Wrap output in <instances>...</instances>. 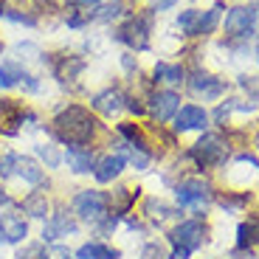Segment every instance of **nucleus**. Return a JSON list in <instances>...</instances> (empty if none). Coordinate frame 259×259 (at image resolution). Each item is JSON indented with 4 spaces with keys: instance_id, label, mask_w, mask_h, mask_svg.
<instances>
[{
    "instance_id": "nucleus-14",
    "label": "nucleus",
    "mask_w": 259,
    "mask_h": 259,
    "mask_svg": "<svg viewBox=\"0 0 259 259\" xmlns=\"http://www.w3.org/2000/svg\"><path fill=\"white\" fill-rule=\"evenodd\" d=\"M62 161L68 163V169H71L73 175H91L93 166H96V155L88 147H65Z\"/></svg>"
},
{
    "instance_id": "nucleus-20",
    "label": "nucleus",
    "mask_w": 259,
    "mask_h": 259,
    "mask_svg": "<svg viewBox=\"0 0 259 259\" xmlns=\"http://www.w3.org/2000/svg\"><path fill=\"white\" fill-rule=\"evenodd\" d=\"M76 259H118V251L102 240H91L76 248Z\"/></svg>"
},
{
    "instance_id": "nucleus-2",
    "label": "nucleus",
    "mask_w": 259,
    "mask_h": 259,
    "mask_svg": "<svg viewBox=\"0 0 259 259\" xmlns=\"http://www.w3.org/2000/svg\"><path fill=\"white\" fill-rule=\"evenodd\" d=\"M152 26H155V12H133L121 26L116 28V39L124 42L133 51H147L149 48V37H152Z\"/></svg>"
},
{
    "instance_id": "nucleus-9",
    "label": "nucleus",
    "mask_w": 259,
    "mask_h": 259,
    "mask_svg": "<svg viewBox=\"0 0 259 259\" xmlns=\"http://www.w3.org/2000/svg\"><path fill=\"white\" fill-rule=\"evenodd\" d=\"M186 91L194 99H200V102H214V99H220L226 93V82L211 76V73H206V71H194L186 79Z\"/></svg>"
},
{
    "instance_id": "nucleus-12",
    "label": "nucleus",
    "mask_w": 259,
    "mask_h": 259,
    "mask_svg": "<svg viewBox=\"0 0 259 259\" xmlns=\"http://www.w3.org/2000/svg\"><path fill=\"white\" fill-rule=\"evenodd\" d=\"M79 226L76 220H73L71 214H48V223L42 226V242H54V240H62V237H68V234H76Z\"/></svg>"
},
{
    "instance_id": "nucleus-1",
    "label": "nucleus",
    "mask_w": 259,
    "mask_h": 259,
    "mask_svg": "<svg viewBox=\"0 0 259 259\" xmlns=\"http://www.w3.org/2000/svg\"><path fill=\"white\" fill-rule=\"evenodd\" d=\"M96 130H99V121L82 104H68V107H62L51 121L54 138L59 144H65V147H88L93 141V136H96Z\"/></svg>"
},
{
    "instance_id": "nucleus-18",
    "label": "nucleus",
    "mask_w": 259,
    "mask_h": 259,
    "mask_svg": "<svg viewBox=\"0 0 259 259\" xmlns=\"http://www.w3.org/2000/svg\"><path fill=\"white\" fill-rule=\"evenodd\" d=\"M124 166H127V158L121 155V152H116V155H104L96 161V166H93V178H96V183H113L118 175L124 172Z\"/></svg>"
},
{
    "instance_id": "nucleus-26",
    "label": "nucleus",
    "mask_w": 259,
    "mask_h": 259,
    "mask_svg": "<svg viewBox=\"0 0 259 259\" xmlns=\"http://www.w3.org/2000/svg\"><path fill=\"white\" fill-rule=\"evenodd\" d=\"M3 20L17 23V26H28V28H34L39 23L37 17H31V14H26V12H17V9H3Z\"/></svg>"
},
{
    "instance_id": "nucleus-11",
    "label": "nucleus",
    "mask_w": 259,
    "mask_h": 259,
    "mask_svg": "<svg viewBox=\"0 0 259 259\" xmlns=\"http://www.w3.org/2000/svg\"><path fill=\"white\" fill-rule=\"evenodd\" d=\"M149 110L158 121H172L175 113L181 110V96L175 91H155L149 96Z\"/></svg>"
},
{
    "instance_id": "nucleus-27",
    "label": "nucleus",
    "mask_w": 259,
    "mask_h": 259,
    "mask_svg": "<svg viewBox=\"0 0 259 259\" xmlns=\"http://www.w3.org/2000/svg\"><path fill=\"white\" fill-rule=\"evenodd\" d=\"M138 259H166V253H163V248L158 245V242H147V245L141 248V256Z\"/></svg>"
},
{
    "instance_id": "nucleus-13",
    "label": "nucleus",
    "mask_w": 259,
    "mask_h": 259,
    "mask_svg": "<svg viewBox=\"0 0 259 259\" xmlns=\"http://www.w3.org/2000/svg\"><path fill=\"white\" fill-rule=\"evenodd\" d=\"M208 127V113L200 104H186L175 113V130L178 133H192V130H206Z\"/></svg>"
},
{
    "instance_id": "nucleus-19",
    "label": "nucleus",
    "mask_w": 259,
    "mask_h": 259,
    "mask_svg": "<svg viewBox=\"0 0 259 259\" xmlns=\"http://www.w3.org/2000/svg\"><path fill=\"white\" fill-rule=\"evenodd\" d=\"M84 68V59L76 57V54H68V57H59V59H51V71L59 82H71L82 73Z\"/></svg>"
},
{
    "instance_id": "nucleus-32",
    "label": "nucleus",
    "mask_w": 259,
    "mask_h": 259,
    "mask_svg": "<svg viewBox=\"0 0 259 259\" xmlns=\"http://www.w3.org/2000/svg\"><path fill=\"white\" fill-rule=\"evenodd\" d=\"M256 57H259V37H256Z\"/></svg>"
},
{
    "instance_id": "nucleus-16",
    "label": "nucleus",
    "mask_w": 259,
    "mask_h": 259,
    "mask_svg": "<svg viewBox=\"0 0 259 259\" xmlns=\"http://www.w3.org/2000/svg\"><path fill=\"white\" fill-rule=\"evenodd\" d=\"M12 175H17L20 181L28 183V186H39V183L46 181V172H42V166H39L34 158L17 155V152H14V161H12Z\"/></svg>"
},
{
    "instance_id": "nucleus-28",
    "label": "nucleus",
    "mask_w": 259,
    "mask_h": 259,
    "mask_svg": "<svg viewBox=\"0 0 259 259\" xmlns=\"http://www.w3.org/2000/svg\"><path fill=\"white\" fill-rule=\"evenodd\" d=\"M68 6H73L76 12H91V9H96V6H102L104 0H65Z\"/></svg>"
},
{
    "instance_id": "nucleus-15",
    "label": "nucleus",
    "mask_w": 259,
    "mask_h": 259,
    "mask_svg": "<svg viewBox=\"0 0 259 259\" xmlns=\"http://www.w3.org/2000/svg\"><path fill=\"white\" fill-rule=\"evenodd\" d=\"M0 237L6 245H17L28 237V223L20 217V214H12V211H3L0 214Z\"/></svg>"
},
{
    "instance_id": "nucleus-22",
    "label": "nucleus",
    "mask_w": 259,
    "mask_h": 259,
    "mask_svg": "<svg viewBox=\"0 0 259 259\" xmlns=\"http://www.w3.org/2000/svg\"><path fill=\"white\" fill-rule=\"evenodd\" d=\"M124 0H107V3H102V6L91 9V23H113V20H118L124 14Z\"/></svg>"
},
{
    "instance_id": "nucleus-34",
    "label": "nucleus",
    "mask_w": 259,
    "mask_h": 259,
    "mask_svg": "<svg viewBox=\"0 0 259 259\" xmlns=\"http://www.w3.org/2000/svg\"><path fill=\"white\" fill-rule=\"evenodd\" d=\"M0 54H3V42H0Z\"/></svg>"
},
{
    "instance_id": "nucleus-29",
    "label": "nucleus",
    "mask_w": 259,
    "mask_h": 259,
    "mask_svg": "<svg viewBox=\"0 0 259 259\" xmlns=\"http://www.w3.org/2000/svg\"><path fill=\"white\" fill-rule=\"evenodd\" d=\"M149 6H152V12H169L178 6V0H149Z\"/></svg>"
},
{
    "instance_id": "nucleus-7",
    "label": "nucleus",
    "mask_w": 259,
    "mask_h": 259,
    "mask_svg": "<svg viewBox=\"0 0 259 259\" xmlns=\"http://www.w3.org/2000/svg\"><path fill=\"white\" fill-rule=\"evenodd\" d=\"M175 200L181 208H203L211 203V186L203 178H186L175 189Z\"/></svg>"
},
{
    "instance_id": "nucleus-24",
    "label": "nucleus",
    "mask_w": 259,
    "mask_h": 259,
    "mask_svg": "<svg viewBox=\"0 0 259 259\" xmlns=\"http://www.w3.org/2000/svg\"><path fill=\"white\" fill-rule=\"evenodd\" d=\"M259 242V217H248L240 228H237V245L251 248Z\"/></svg>"
},
{
    "instance_id": "nucleus-30",
    "label": "nucleus",
    "mask_w": 259,
    "mask_h": 259,
    "mask_svg": "<svg viewBox=\"0 0 259 259\" xmlns=\"http://www.w3.org/2000/svg\"><path fill=\"white\" fill-rule=\"evenodd\" d=\"M9 203H12V197L6 192H0V206H9Z\"/></svg>"
},
{
    "instance_id": "nucleus-3",
    "label": "nucleus",
    "mask_w": 259,
    "mask_h": 259,
    "mask_svg": "<svg viewBox=\"0 0 259 259\" xmlns=\"http://www.w3.org/2000/svg\"><path fill=\"white\" fill-rule=\"evenodd\" d=\"M73 211L79 220L96 226L99 220H104L110 214V194H104L102 189H82L73 197Z\"/></svg>"
},
{
    "instance_id": "nucleus-21",
    "label": "nucleus",
    "mask_w": 259,
    "mask_h": 259,
    "mask_svg": "<svg viewBox=\"0 0 259 259\" xmlns=\"http://www.w3.org/2000/svg\"><path fill=\"white\" fill-rule=\"evenodd\" d=\"M20 211L28 214V217L42 220V217H48V197L42 192H28L26 197L20 200Z\"/></svg>"
},
{
    "instance_id": "nucleus-4",
    "label": "nucleus",
    "mask_w": 259,
    "mask_h": 259,
    "mask_svg": "<svg viewBox=\"0 0 259 259\" xmlns=\"http://www.w3.org/2000/svg\"><path fill=\"white\" fill-rule=\"evenodd\" d=\"M220 12H223V6H211L206 12L186 9V12L178 14V28L186 37H208V34H214V28L220 23Z\"/></svg>"
},
{
    "instance_id": "nucleus-17",
    "label": "nucleus",
    "mask_w": 259,
    "mask_h": 259,
    "mask_svg": "<svg viewBox=\"0 0 259 259\" xmlns=\"http://www.w3.org/2000/svg\"><path fill=\"white\" fill-rule=\"evenodd\" d=\"M124 102H127V96H124L118 88H107V91L96 93V96L91 99V107L96 113H102V116H116V113L124 110Z\"/></svg>"
},
{
    "instance_id": "nucleus-33",
    "label": "nucleus",
    "mask_w": 259,
    "mask_h": 259,
    "mask_svg": "<svg viewBox=\"0 0 259 259\" xmlns=\"http://www.w3.org/2000/svg\"><path fill=\"white\" fill-rule=\"evenodd\" d=\"M253 9H256V12H259V0H256V6H253Z\"/></svg>"
},
{
    "instance_id": "nucleus-23",
    "label": "nucleus",
    "mask_w": 259,
    "mask_h": 259,
    "mask_svg": "<svg viewBox=\"0 0 259 259\" xmlns=\"http://www.w3.org/2000/svg\"><path fill=\"white\" fill-rule=\"evenodd\" d=\"M183 76H186L183 65H175V62H158V65H155V82L181 84V82H186Z\"/></svg>"
},
{
    "instance_id": "nucleus-25",
    "label": "nucleus",
    "mask_w": 259,
    "mask_h": 259,
    "mask_svg": "<svg viewBox=\"0 0 259 259\" xmlns=\"http://www.w3.org/2000/svg\"><path fill=\"white\" fill-rule=\"evenodd\" d=\"M34 152H37V158L46 163L48 169H57L59 163H62V152H59L54 144H37V147H34Z\"/></svg>"
},
{
    "instance_id": "nucleus-6",
    "label": "nucleus",
    "mask_w": 259,
    "mask_h": 259,
    "mask_svg": "<svg viewBox=\"0 0 259 259\" xmlns=\"http://www.w3.org/2000/svg\"><path fill=\"white\" fill-rule=\"evenodd\" d=\"M256 14L259 12L253 6H234V9H228L226 23H223L228 42H231V39H248L251 37V31L256 28Z\"/></svg>"
},
{
    "instance_id": "nucleus-31",
    "label": "nucleus",
    "mask_w": 259,
    "mask_h": 259,
    "mask_svg": "<svg viewBox=\"0 0 259 259\" xmlns=\"http://www.w3.org/2000/svg\"><path fill=\"white\" fill-rule=\"evenodd\" d=\"M3 9H6V6H3V0H0V17H3Z\"/></svg>"
},
{
    "instance_id": "nucleus-8",
    "label": "nucleus",
    "mask_w": 259,
    "mask_h": 259,
    "mask_svg": "<svg viewBox=\"0 0 259 259\" xmlns=\"http://www.w3.org/2000/svg\"><path fill=\"white\" fill-rule=\"evenodd\" d=\"M0 88L9 91V88H23L28 93H37L39 91V79L34 73H28L26 68L14 59H3L0 62Z\"/></svg>"
},
{
    "instance_id": "nucleus-5",
    "label": "nucleus",
    "mask_w": 259,
    "mask_h": 259,
    "mask_svg": "<svg viewBox=\"0 0 259 259\" xmlns=\"http://www.w3.org/2000/svg\"><path fill=\"white\" fill-rule=\"evenodd\" d=\"M189 155L194 158V163L200 169H211V166H220L223 161L228 158V144L223 141L217 133H203V138L192 147Z\"/></svg>"
},
{
    "instance_id": "nucleus-10",
    "label": "nucleus",
    "mask_w": 259,
    "mask_h": 259,
    "mask_svg": "<svg viewBox=\"0 0 259 259\" xmlns=\"http://www.w3.org/2000/svg\"><path fill=\"white\" fill-rule=\"evenodd\" d=\"M169 240H172V245H175V248L192 253V251H197V248L206 242V226H203L200 220H183L181 226L172 228Z\"/></svg>"
}]
</instances>
